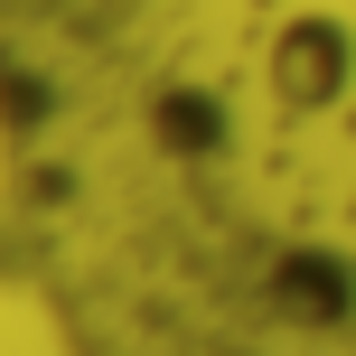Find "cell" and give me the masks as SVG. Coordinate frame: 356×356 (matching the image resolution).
Returning a JSON list of instances; mask_svg holds the SVG:
<instances>
[{
	"label": "cell",
	"instance_id": "6da1fadb",
	"mask_svg": "<svg viewBox=\"0 0 356 356\" xmlns=\"http://www.w3.org/2000/svg\"><path fill=\"white\" fill-rule=\"evenodd\" d=\"M263 85H272L282 113H338L356 94V29L328 19V10L282 19V38H272V56H263Z\"/></svg>",
	"mask_w": 356,
	"mask_h": 356
},
{
	"label": "cell",
	"instance_id": "7a4b0ae2",
	"mask_svg": "<svg viewBox=\"0 0 356 356\" xmlns=\"http://www.w3.org/2000/svg\"><path fill=\"white\" fill-rule=\"evenodd\" d=\"M263 309L300 338H338L356 319V263L338 244H282L263 263Z\"/></svg>",
	"mask_w": 356,
	"mask_h": 356
},
{
	"label": "cell",
	"instance_id": "3957f363",
	"mask_svg": "<svg viewBox=\"0 0 356 356\" xmlns=\"http://www.w3.org/2000/svg\"><path fill=\"white\" fill-rule=\"evenodd\" d=\"M234 141V122H225V94H207V85H160L150 94V150H169V160H216V150Z\"/></svg>",
	"mask_w": 356,
	"mask_h": 356
}]
</instances>
